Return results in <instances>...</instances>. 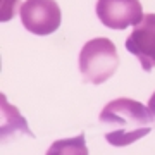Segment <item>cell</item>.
<instances>
[{"instance_id": "52a82bcc", "label": "cell", "mask_w": 155, "mask_h": 155, "mask_svg": "<svg viewBox=\"0 0 155 155\" xmlns=\"http://www.w3.org/2000/svg\"><path fill=\"white\" fill-rule=\"evenodd\" d=\"M48 155H66V153H78V155H88V148L84 145V134L81 133L78 138L59 140L52 145L47 152Z\"/></svg>"}, {"instance_id": "9c48e42d", "label": "cell", "mask_w": 155, "mask_h": 155, "mask_svg": "<svg viewBox=\"0 0 155 155\" xmlns=\"http://www.w3.org/2000/svg\"><path fill=\"white\" fill-rule=\"evenodd\" d=\"M148 112H150V116H152V122L155 124V93L148 100Z\"/></svg>"}, {"instance_id": "5b68a950", "label": "cell", "mask_w": 155, "mask_h": 155, "mask_svg": "<svg viewBox=\"0 0 155 155\" xmlns=\"http://www.w3.org/2000/svg\"><path fill=\"white\" fill-rule=\"evenodd\" d=\"M126 48L150 72L155 67V14H145L126 40Z\"/></svg>"}, {"instance_id": "ba28073f", "label": "cell", "mask_w": 155, "mask_h": 155, "mask_svg": "<svg viewBox=\"0 0 155 155\" xmlns=\"http://www.w3.org/2000/svg\"><path fill=\"white\" fill-rule=\"evenodd\" d=\"M19 2L21 0H2V5H0V21L2 22L11 21L12 17L16 16Z\"/></svg>"}, {"instance_id": "6da1fadb", "label": "cell", "mask_w": 155, "mask_h": 155, "mask_svg": "<svg viewBox=\"0 0 155 155\" xmlns=\"http://www.w3.org/2000/svg\"><path fill=\"white\" fill-rule=\"evenodd\" d=\"M105 140L114 147H127L150 133L152 116L148 107L131 98H116L109 102L100 114Z\"/></svg>"}, {"instance_id": "7a4b0ae2", "label": "cell", "mask_w": 155, "mask_h": 155, "mask_svg": "<svg viewBox=\"0 0 155 155\" xmlns=\"http://www.w3.org/2000/svg\"><path fill=\"white\" fill-rule=\"evenodd\" d=\"M119 54L109 38H93L83 45L79 52V72L86 83L102 84L116 74Z\"/></svg>"}, {"instance_id": "3957f363", "label": "cell", "mask_w": 155, "mask_h": 155, "mask_svg": "<svg viewBox=\"0 0 155 155\" xmlns=\"http://www.w3.org/2000/svg\"><path fill=\"white\" fill-rule=\"evenodd\" d=\"M22 26L33 35H50L61 26V7L55 0H26L19 9Z\"/></svg>"}, {"instance_id": "8992f818", "label": "cell", "mask_w": 155, "mask_h": 155, "mask_svg": "<svg viewBox=\"0 0 155 155\" xmlns=\"http://www.w3.org/2000/svg\"><path fill=\"white\" fill-rule=\"evenodd\" d=\"M0 105H2V143L7 145L11 141V138L14 136H21V134H26L29 138H33V133L28 129L26 126V119L19 114L16 107H12L9 102H7L5 95H0Z\"/></svg>"}, {"instance_id": "277c9868", "label": "cell", "mask_w": 155, "mask_h": 155, "mask_svg": "<svg viewBox=\"0 0 155 155\" xmlns=\"http://www.w3.org/2000/svg\"><path fill=\"white\" fill-rule=\"evenodd\" d=\"M97 16L107 28L126 29L143 19V9L140 0H98Z\"/></svg>"}]
</instances>
